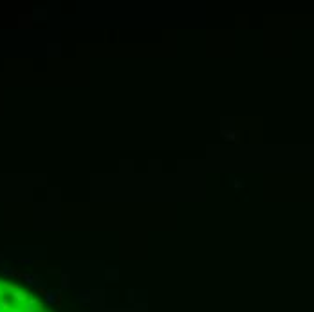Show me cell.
I'll return each mask as SVG.
<instances>
[]
</instances>
